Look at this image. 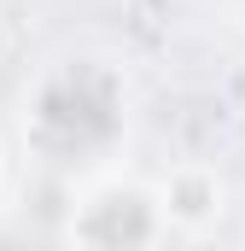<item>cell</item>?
I'll return each mask as SVG.
<instances>
[{
    "label": "cell",
    "instance_id": "6da1fadb",
    "mask_svg": "<svg viewBox=\"0 0 245 251\" xmlns=\"http://www.w3.org/2000/svg\"><path fill=\"white\" fill-rule=\"evenodd\" d=\"M128 76L99 53L59 59L24 94V146L64 176H99L128 140Z\"/></svg>",
    "mask_w": 245,
    "mask_h": 251
},
{
    "label": "cell",
    "instance_id": "7a4b0ae2",
    "mask_svg": "<svg viewBox=\"0 0 245 251\" xmlns=\"http://www.w3.org/2000/svg\"><path fill=\"white\" fill-rule=\"evenodd\" d=\"M175 222L164 210V187H146L134 176H88V187L70 199V240L88 246H146V240H170Z\"/></svg>",
    "mask_w": 245,
    "mask_h": 251
},
{
    "label": "cell",
    "instance_id": "3957f363",
    "mask_svg": "<svg viewBox=\"0 0 245 251\" xmlns=\"http://www.w3.org/2000/svg\"><path fill=\"white\" fill-rule=\"evenodd\" d=\"M164 210H170L175 228L216 222V216H222V181H216V170H204V164L175 170V176L164 181Z\"/></svg>",
    "mask_w": 245,
    "mask_h": 251
},
{
    "label": "cell",
    "instance_id": "277c9868",
    "mask_svg": "<svg viewBox=\"0 0 245 251\" xmlns=\"http://www.w3.org/2000/svg\"><path fill=\"white\" fill-rule=\"evenodd\" d=\"M0 187H6V146H0Z\"/></svg>",
    "mask_w": 245,
    "mask_h": 251
}]
</instances>
